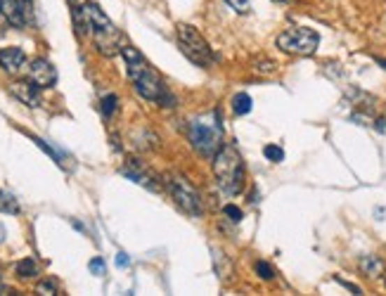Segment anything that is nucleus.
<instances>
[{"mask_svg":"<svg viewBox=\"0 0 386 296\" xmlns=\"http://www.w3.org/2000/svg\"><path fill=\"white\" fill-rule=\"evenodd\" d=\"M117 105H119V98H117V95H105V98H102V114H105V117L110 119L112 114L117 112Z\"/></svg>","mask_w":386,"mask_h":296,"instance_id":"nucleus-19","label":"nucleus"},{"mask_svg":"<svg viewBox=\"0 0 386 296\" xmlns=\"http://www.w3.org/2000/svg\"><path fill=\"white\" fill-rule=\"evenodd\" d=\"M223 214H225L228 219L235 221V223H239V221H242V211H239L237 207H232V204H228V207H223Z\"/></svg>","mask_w":386,"mask_h":296,"instance_id":"nucleus-25","label":"nucleus"},{"mask_svg":"<svg viewBox=\"0 0 386 296\" xmlns=\"http://www.w3.org/2000/svg\"><path fill=\"white\" fill-rule=\"evenodd\" d=\"M263 154H265V159L268 161H282L285 159V152H282V147H277V145H265V149H263Z\"/></svg>","mask_w":386,"mask_h":296,"instance_id":"nucleus-20","label":"nucleus"},{"mask_svg":"<svg viewBox=\"0 0 386 296\" xmlns=\"http://www.w3.org/2000/svg\"><path fill=\"white\" fill-rule=\"evenodd\" d=\"M86 15L90 22V36L95 40V47H98L100 55L112 57L117 52H121L124 47V38L121 31L114 27V22L102 12L95 3H86Z\"/></svg>","mask_w":386,"mask_h":296,"instance_id":"nucleus-3","label":"nucleus"},{"mask_svg":"<svg viewBox=\"0 0 386 296\" xmlns=\"http://www.w3.org/2000/svg\"><path fill=\"white\" fill-rule=\"evenodd\" d=\"M256 273L261 275L263 280H273V277H275L273 265H270V263H265V261H258V263H256Z\"/></svg>","mask_w":386,"mask_h":296,"instance_id":"nucleus-22","label":"nucleus"},{"mask_svg":"<svg viewBox=\"0 0 386 296\" xmlns=\"http://www.w3.org/2000/svg\"><path fill=\"white\" fill-rule=\"evenodd\" d=\"M232 112L239 114V117H242V114H249L251 112V98H249V95H246V93L235 95V98H232Z\"/></svg>","mask_w":386,"mask_h":296,"instance_id":"nucleus-17","label":"nucleus"},{"mask_svg":"<svg viewBox=\"0 0 386 296\" xmlns=\"http://www.w3.org/2000/svg\"><path fill=\"white\" fill-rule=\"evenodd\" d=\"M178 47L192 64L204 66V69L214 64L216 59L209 43L202 38V34L195 27H190V24H178Z\"/></svg>","mask_w":386,"mask_h":296,"instance_id":"nucleus-5","label":"nucleus"},{"mask_svg":"<svg viewBox=\"0 0 386 296\" xmlns=\"http://www.w3.org/2000/svg\"><path fill=\"white\" fill-rule=\"evenodd\" d=\"M88 268H90V273H93V275H105V268H107V265H105V261H102L100 256H95L93 261L88 263Z\"/></svg>","mask_w":386,"mask_h":296,"instance_id":"nucleus-23","label":"nucleus"},{"mask_svg":"<svg viewBox=\"0 0 386 296\" xmlns=\"http://www.w3.org/2000/svg\"><path fill=\"white\" fill-rule=\"evenodd\" d=\"M121 173L128 180H133V183H138V185H144L147 190H159V185H156V180H154V176L152 173L144 168L140 161H135V159H131L128 164H126L124 168H121Z\"/></svg>","mask_w":386,"mask_h":296,"instance_id":"nucleus-11","label":"nucleus"},{"mask_svg":"<svg viewBox=\"0 0 386 296\" xmlns=\"http://www.w3.org/2000/svg\"><path fill=\"white\" fill-rule=\"evenodd\" d=\"M0 15L8 20L12 27L27 29L34 22L31 0H0Z\"/></svg>","mask_w":386,"mask_h":296,"instance_id":"nucleus-8","label":"nucleus"},{"mask_svg":"<svg viewBox=\"0 0 386 296\" xmlns=\"http://www.w3.org/2000/svg\"><path fill=\"white\" fill-rule=\"evenodd\" d=\"M360 268H363V273L367 277H377L384 270V263L377 256H363L360 258Z\"/></svg>","mask_w":386,"mask_h":296,"instance_id":"nucleus-14","label":"nucleus"},{"mask_svg":"<svg viewBox=\"0 0 386 296\" xmlns=\"http://www.w3.org/2000/svg\"><path fill=\"white\" fill-rule=\"evenodd\" d=\"M275 3H287V0H275Z\"/></svg>","mask_w":386,"mask_h":296,"instance_id":"nucleus-29","label":"nucleus"},{"mask_svg":"<svg viewBox=\"0 0 386 296\" xmlns=\"http://www.w3.org/2000/svg\"><path fill=\"white\" fill-rule=\"evenodd\" d=\"M10 93L15 95L22 105L27 107H38L40 105V86H36L34 81H17L10 86Z\"/></svg>","mask_w":386,"mask_h":296,"instance_id":"nucleus-10","label":"nucleus"},{"mask_svg":"<svg viewBox=\"0 0 386 296\" xmlns=\"http://www.w3.org/2000/svg\"><path fill=\"white\" fill-rule=\"evenodd\" d=\"M38 273H40V270H38V263H36L31 256H29V258H22V261L17 263V275H20V277H36Z\"/></svg>","mask_w":386,"mask_h":296,"instance_id":"nucleus-15","label":"nucleus"},{"mask_svg":"<svg viewBox=\"0 0 386 296\" xmlns=\"http://www.w3.org/2000/svg\"><path fill=\"white\" fill-rule=\"evenodd\" d=\"M29 78L40 88H52L57 83V71L47 59L38 57V59H34L31 66H29Z\"/></svg>","mask_w":386,"mask_h":296,"instance_id":"nucleus-9","label":"nucleus"},{"mask_svg":"<svg viewBox=\"0 0 386 296\" xmlns=\"http://www.w3.org/2000/svg\"><path fill=\"white\" fill-rule=\"evenodd\" d=\"M320 45V36L309 27H292L277 36V47L287 55H313Z\"/></svg>","mask_w":386,"mask_h":296,"instance_id":"nucleus-6","label":"nucleus"},{"mask_svg":"<svg viewBox=\"0 0 386 296\" xmlns=\"http://www.w3.org/2000/svg\"><path fill=\"white\" fill-rule=\"evenodd\" d=\"M0 211H3V214H17V211H20V204H17V199L12 197L10 192L0 190Z\"/></svg>","mask_w":386,"mask_h":296,"instance_id":"nucleus-18","label":"nucleus"},{"mask_svg":"<svg viewBox=\"0 0 386 296\" xmlns=\"http://www.w3.org/2000/svg\"><path fill=\"white\" fill-rule=\"evenodd\" d=\"M225 3L230 5V8L237 12V15H249V12H251L249 0H225Z\"/></svg>","mask_w":386,"mask_h":296,"instance_id":"nucleus-21","label":"nucleus"},{"mask_svg":"<svg viewBox=\"0 0 386 296\" xmlns=\"http://www.w3.org/2000/svg\"><path fill=\"white\" fill-rule=\"evenodd\" d=\"M121 57L126 62V69H128L133 86H135V93L140 95V98L149 100V102H159L161 107L176 105V100H173V95L166 90L164 81L159 78V74H156L152 66H149V62L135 50V47L124 45L121 47Z\"/></svg>","mask_w":386,"mask_h":296,"instance_id":"nucleus-1","label":"nucleus"},{"mask_svg":"<svg viewBox=\"0 0 386 296\" xmlns=\"http://www.w3.org/2000/svg\"><path fill=\"white\" fill-rule=\"evenodd\" d=\"M5 239V228H3V223H0V242Z\"/></svg>","mask_w":386,"mask_h":296,"instance_id":"nucleus-27","label":"nucleus"},{"mask_svg":"<svg viewBox=\"0 0 386 296\" xmlns=\"http://www.w3.org/2000/svg\"><path fill=\"white\" fill-rule=\"evenodd\" d=\"M214 176L216 183L228 195H237L244 185V164L242 154L232 142L223 145L214 156Z\"/></svg>","mask_w":386,"mask_h":296,"instance_id":"nucleus-2","label":"nucleus"},{"mask_svg":"<svg viewBox=\"0 0 386 296\" xmlns=\"http://www.w3.org/2000/svg\"><path fill=\"white\" fill-rule=\"evenodd\" d=\"M57 292H59V287L55 280H45L38 285V294H57Z\"/></svg>","mask_w":386,"mask_h":296,"instance_id":"nucleus-24","label":"nucleus"},{"mask_svg":"<svg viewBox=\"0 0 386 296\" xmlns=\"http://www.w3.org/2000/svg\"><path fill=\"white\" fill-rule=\"evenodd\" d=\"M168 190H171L173 199L185 214L190 216H202L204 214V204L202 195L192 187V183L185 176H171L168 178Z\"/></svg>","mask_w":386,"mask_h":296,"instance_id":"nucleus-7","label":"nucleus"},{"mask_svg":"<svg viewBox=\"0 0 386 296\" xmlns=\"http://www.w3.org/2000/svg\"><path fill=\"white\" fill-rule=\"evenodd\" d=\"M71 5V17H74V27L78 36H86L90 31V22L86 15V5H78L76 0H69Z\"/></svg>","mask_w":386,"mask_h":296,"instance_id":"nucleus-13","label":"nucleus"},{"mask_svg":"<svg viewBox=\"0 0 386 296\" xmlns=\"http://www.w3.org/2000/svg\"><path fill=\"white\" fill-rule=\"evenodd\" d=\"M190 142L202 156H211V159H214L216 152L223 147L221 114L214 112V114H209V117L192 121L190 124Z\"/></svg>","mask_w":386,"mask_h":296,"instance_id":"nucleus-4","label":"nucleus"},{"mask_svg":"<svg viewBox=\"0 0 386 296\" xmlns=\"http://www.w3.org/2000/svg\"><path fill=\"white\" fill-rule=\"evenodd\" d=\"M117 265H119V268H128V265H131V258H128V253L119 251V253H117Z\"/></svg>","mask_w":386,"mask_h":296,"instance_id":"nucleus-26","label":"nucleus"},{"mask_svg":"<svg viewBox=\"0 0 386 296\" xmlns=\"http://www.w3.org/2000/svg\"><path fill=\"white\" fill-rule=\"evenodd\" d=\"M24 62H27V55H24L22 47H3L0 50V69L8 71V74H17L22 69Z\"/></svg>","mask_w":386,"mask_h":296,"instance_id":"nucleus-12","label":"nucleus"},{"mask_svg":"<svg viewBox=\"0 0 386 296\" xmlns=\"http://www.w3.org/2000/svg\"><path fill=\"white\" fill-rule=\"evenodd\" d=\"M377 62H379V64H382V66H384V69H386V59H377Z\"/></svg>","mask_w":386,"mask_h":296,"instance_id":"nucleus-28","label":"nucleus"},{"mask_svg":"<svg viewBox=\"0 0 386 296\" xmlns=\"http://www.w3.org/2000/svg\"><path fill=\"white\" fill-rule=\"evenodd\" d=\"M29 138H31V140H34L36 145H38V147L43 149V152L50 154V156H52V161H55L57 166H62V168H64V164H66V161H64V154H59L57 149L52 147V145H47L45 140H40V138H36V135H29Z\"/></svg>","mask_w":386,"mask_h":296,"instance_id":"nucleus-16","label":"nucleus"}]
</instances>
